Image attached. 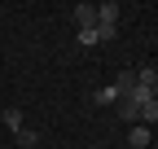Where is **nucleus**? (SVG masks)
Returning <instances> with one entry per match:
<instances>
[{"label": "nucleus", "instance_id": "obj_1", "mask_svg": "<svg viewBox=\"0 0 158 149\" xmlns=\"http://www.w3.org/2000/svg\"><path fill=\"white\" fill-rule=\"evenodd\" d=\"M118 31V5L110 0V5H97V40H114Z\"/></svg>", "mask_w": 158, "mask_h": 149}, {"label": "nucleus", "instance_id": "obj_2", "mask_svg": "<svg viewBox=\"0 0 158 149\" xmlns=\"http://www.w3.org/2000/svg\"><path fill=\"white\" fill-rule=\"evenodd\" d=\"M75 22H79V31L97 26V5H75Z\"/></svg>", "mask_w": 158, "mask_h": 149}, {"label": "nucleus", "instance_id": "obj_3", "mask_svg": "<svg viewBox=\"0 0 158 149\" xmlns=\"http://www.w3.org/2000/svg\"><path fill=\"white\" fill-rule=\"evenodd\" d=\"M136 83H141V88H154L158 92V66L149 62V66H141V70H136Z\"/></svg>", "mask_w": 158, "mask_h": 149}, {"label": "nucleus", "instance_id": "obj_4", "mask_svg": "<svg viewBox=\"0 0 158 149\" xmlns=\"http://www.w3.org/2000/svg\"><path fill=\"white\" fill-rule=\"evenodd\" d=\"M13 140H18V149H35L40 145V132H35V127H22V132H13Z\"/></svg>", "mask_w": 158, "mask_h": 149}, {"label": "nucleus", "instance_id": "obj_5", "mask_svg": "<svg viewBox=\"0 0 158 149\" xmlns=\"http://www.w3.org/2000/svg\"><path fill=\"white\" fill-rule=\"evenodd\" d=\"M127 145H132V149H145V145H149V127H141V123H136L132 132H127Z\"/></svg>", "mask_w": 158, "mask_h": 149}, {"label": "nucleus", "instance_id": "obj_6", "mask_svg": "<svg viewBox=\"0 0 158 149\" xmlns=\"http://www.w3.org/2000/svg\"><path fill=\"white\" fill-rule=\"evenodd\" d=\"M0 119H5V127H9V132H22V110H5V114H0Z\"/></svg>", "mask_w": 158, "mask_h": 149}, {"label": "nucleus", "instance_id": "obj_7", "mask_svg": "<svg viewBox=\"0 0 158 149\" xmlns=\"http://www.w3.org/2000/svg\"><path fill=\"white\" fill-rule=\"evenodd\" d=\"M92 101H97V105H110V101H118V92H114V83H110V88H101V92H92Z\"/></svg>", "mask_w": 158, "mask_h": 149}, {"label": "nucleus", "instance_id": "obj_8", "mask_svg": "<svg viewBox=\"0 0 158 149\" xmlns=\"http://www.w3.org/2000/svg\"><path fill=\"white\" fill-rule=\"evenodd\" d=\"M136 114H141V110H136L132 101H118V119H132V123H136Z\"/></svg>", "mask_w": 158, "mask_h": 149}, {"label": "nucleus", "instance_id": "obj_9", "mask_svg": "<svg viewBox=\"0 0 158 149\" xmlns=\"http://www.w3.org/2000/svg\"><path fill=\"white\" fill-rule=\"evenodd\" d=\"M79 44H84V48H92V44H101V40H97V26H88V31H79Z\"/></svg>", "mask_w": 158, "mask_h": 149}]
</instances>
